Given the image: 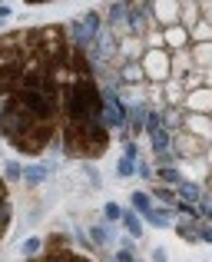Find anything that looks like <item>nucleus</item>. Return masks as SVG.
<instances>
[{
  "instance_id": "obj_1",
  "label": "nucleus",
  "mask_w": 212,
  "mask_h": 262,
  "mask_svg": "<svg viewBox=\"0 0 212 262\" xmlns=\"http://www.w3.org/2000/svg\"><path fill=\"white\" fill-rule=\"evenodd\" d=\"M60 133V116L30 106L20 96L0 100V136L23 156H40Z\"/></svg>"
},
{
  "instance_id": "obj_2",
  "label": "nucleus",
  "mask_w": 212,
  "mask_h": 262,
  "mask_svg": "<svg viewBox=\"0 0 212 262\" xmlns=\"http://www.w3.org/2000/svg\"><path fill=\"white\" fill-rule=\"evenodd\" d=\"M143 73H146V83H169L173 80V53L166 47H156V50H146V57L139 60Z\"/></svg>"
},
{
  "instance_id": "obj_3",
  "label": "nucleus",
  "mask_w": 212,
  "mask_h": 262,
  "mask_svg": "<svg viewBox=\"0 0 212 262\" xmlns=\"http://www.w3.org/2000/svg\"><path fill=\"white\" fill-rule=\"evenodd\" d=\"M103 33V20H100L97 10L83 13V17H77L70 24V37H73V47H80V50H90L93 43H97V37Z\"/></svg>"
},
{
  "instance_id": "obj_4",
  "label": "nucleus",
  "mask_w": 212,
  "mask_h": 262,
  "mask_svg": "<svg viewBox=\"0 0 212 262\" xmlns=\"http://www.w3.org/2000/svg\"><path fill=\"white\" fill-rule=\"evenodd\" d=\"M173 153H176V160H189V163L193 160H206L209 143H202L199 136L179 129V133H173Z\"/></svg>"
},
{
  "instance_id": "obj_5",
  "label": "nucleus",
  "mask_w": 212,
  "mask_h": 262,
  "mask_svg": "<svg viewBox=\"0 0 212 262\" xmlns=\"http://www.w3.org/2000/svg\"><path fill=\"white\" fill-rule=\"evenodd\" d=\"M103 123L106 126H126V106L116 90H103Z\"/></svg>"
},
{
  "instance_id": "obj_6",
  "label": "nucleus",
  "mask_w": 212,
  "mask_h": 262,
  "mask_svg": "<svg viewBox=\"0 0 212 262\" xmlns=\"http://www.w3.org/2000/svg\"><path fill=\"white\" fill-rule=\"evenodd\" d=\"M182 110L186 113H199V116H212V86H199L193 93H186Z\"/></svg>"
},
{
  "instance_id": "obj_7",
  "label": "nucleus",
  "mask_w": 212,
  "mask_h": 262,
  "mask_svg": "<svg viewBox=\"0 0 212 262\" xmlns=\"http://www.w3.org/2000/svg\"><path fill=\"white\" fill-rule=\"evenodd\" d=\"M179 13H182V4H153V20L159 30L179 27Z\"/></svg>"
},
{
  "instance_id": "obj_8",
  "label": "nucleus",
  "mask_w": 212,
  "mask_h": 262,
  "mask_svg": "<svg viewBox=\"0 0 212 262\" xmlns=\"http://www.w3.org/2000/svg\"><path fill=\"white\" fill-rule=\"evenodd\" d=\"M186 133L199 136L202 143H212V116H199V113H186Z\"/></svg>"
},
{
  "instance_id": "obj_9",
  "label": "nucleus",
  "mask_w": 212,
  "mask_h": 262,
  "mask_svg": "<svg viewBox=\"0 0 212 262\" xmlns=\"http://www.w3.org/2000/svg\"><path fill=\"white\" fill-rule=\"evenodd\" d=\"M193 43V40H189V30L186 27H169V30H162V47H166L169 53H179V50H186V47Z\"/></svg>"
},
{
  "instance_id": "obj_10",
  "label": "nucleus",
  "mask_w": 212,
  "mask_h": 262,
  "mask_svg": "<svg viewBox=\"0 0 212 262\" xmlns=\"http://www.w3.org/2000/svg\"><path fill=\"white\" fill-rule=\"evenodd\" d=\"M30 262H93V259L80 256V252H70V249H46V252H40V256L30 259Z\"/></svg>"
},
{
  "instance_id": "obj_11",
  "label": "nucleus",
  "mask_w": 212,
  "mask_h": 262,
  "mask_svg": "<svg viewBox=\"0 0 212 262\" xmlns=\"http://www.w3.org/2000/svg\"><path fill=\"white\" fill-rule=\"evenodd\" d=\"M176 236L182 243H202V223H196V219H176Z\"/></svg>"
},
{
  "instance_id": "obj_12",
  "label": "nucleus",
  "mask_w": 212,
  "mask_h": 262,
  "mask_svg": "<svg viewBox=\"0 0 212 262\" xmlns=\"http://www.w3.org/2000/svg\"><path fill=\"white\" fill-rule=\"evenodd\" d=\"M189 57H193V67L202 73L212 70V43H193L189 47Z\"/></svg>"
},
{
  "instance_id": "obj_13",
  "label": "nucleus",
  "mask_w": 212,
  "mask_h": 262,
  "mask_svg": "<svg viewBox=\"0 0 212 262\" xmlns=\"http://www.w3.org/2000/svg\"><path fill=\"white\" fill-rule=\"evenodd\" d=\"M120 86H146V73H143V63H123L120 67Z\"/></svg>"
},
{
  "instance_id": "obj_14",
  "label": "nucleus",
  "mask_w": 212,
  "mask_h": 262,
  "mask_svg": "<svg viewBox=\"0 0 212 262\" xmlns=\"http://www.w3.org/2000/svg\"><path fill=\"white\" fill-rule=\"evenodd\" d=\"M53 176V166L50 163H30V166H23V183L27 186H40L43 179Z\"/></svg>"
},
{
  "instance_id": "obj_15",
  "label": "nucleus",
  "mask_w": 212,
  "mask_h": 262,
  "mask_svg": "<svg viewBox=\"0 0 212 262\" xmlns=\"http://www.w3.org/2000/svg\"><path fill=\"white\" fill-rule=\"evenodd\" d=\"M10 216H13V206H10V192H7V179H0V239L10 229Z\"/></svg>"
},
{
  "instance_id": "obj_16",
  "label": "nucleus",
  "mask_w": 212,
  "mask_h": 262,
  "mask_svg": "<svg viewBox=\"0 0 212 262\" xmlns=\"http://www.w3.org/2000/svg\"><path fill=\"white\" fill-rule=\"evenodd\" d=\"M162 126H166L169 133H179V129L186 126V110L182 106H166L162 110Z\"/></svg>"
},
{
  "instance_id": "obj_17",
  "label": "nucleus",
  "mask_w": 212,
  "mask_h": 262,
  "mask_svg": "<svg viewBox=\"0 0 212 262\" xmlns=\"http://www.w3.org/2000/svg\"><path fill=\"white\" fill-rule=\"evenodd\" d=\"M162 90H166V106H182L186 103V83L182 80H169V83H162Z\"/></svg>"
},
{
  "instance_id": "obj_18",
  "label": "nucleus",
  "mask_w": 212,
  "mask_h": 262,
  "mask_svg": "<svg viewBox=\"0 0 212 262\" xmlns=\"http://www.w3.org/2000/svg\"><path fill=\"white\" fill-rule=\"evenodd\" d=\"M176 196H179V203H186V206H196L202 199V189L196 183H189V179H182L179 186H176Z\"/></svg>"
},
{
  "instance_id": "obj_19",
  "label": "nucleus",
  "mask_w": 212,
  "mask_h": 262,
  "mask_svg": "<svg viewBox=\"0 0 212 262\" xmlns=\"http://www.w3.org/2000/svg\"><path fill=\"white\" fill-rule=\"evenodd\" d=\"M179 24L186 30H193L196 24H202V7L199 4H182V13H179Z\"/></svg>"
},
{
  "instance_id": "obj_20",
  "label": "nucleus",
  "mask_w": 212,
  "mask_h": 262,
  "mask_svg": "<svg viewBox=\"0 0 212 262\" xmlns=\"http://www.w3.org/2000/svg\"><path fill=\"white\" fill-rule=\"evenodd\" d=\"M193 67V57H189V50H179L173 53V77L176 80H186V70Z\"/></svg>"
},
{
  "instance_id": "obj_21",
  "label": "nucleus",
  "mask_w": 212,
  "mask_h": 262,
  "mask_svg": "<svg viewBox=\"0 0 212 262\" xmlns=\"http://www.w3.org/2000/svg\"><path fill=\"white\" fill-rule=\"evenodd\" d=\"M146 219L149 226H176V216H173V209H153V212H146Z\"/></svg>"
},
{
  "instance_id": "obj_22",
  "label": "nucleus",
  "mask_w": 212,
  "mask_h": 262,
  "mask_svg": "<svg viewBox=\"0 0 212 262\" xmlns=\"http://www.w3.org/2000/svg\"><path fill=\"white\" fill-rule=\"evenodd\" d=\"M153 196L159 199L166 209H176V206H179V196H176V189H169V186H153Z\"/></svg>"
},
{
  "instance_id": "obj_23",
  "label": "nucleus",
  "mask_w": 212,
  "mask_h": 262,
  "mask_svg": "<svg viewBox=\"0 0 212 262\" xmlns=\"http://www.w3.org/2000/svg\"><path fill=\"white\" fill-rule=\"evenodd\" d=\"M93 236H90V243L93 246H109L113 243V229H109V223H100V226H93Z\"/></svg>"
},
{
  "instance_id": "obj_24",
  "label": "nucleus",
  "mask_w": 212,
  "mask_h": 262,
  "mask_svg": "<svg viewBox=\"0 0 212 262\" xmlns=\"http://www.w3.org/2000/svg\"><path fill=\"white\" fill-rule=\"evenodd\" d=\"M123 226H126V232L133 239L143 236V216H139V212H123Z\"/></svg>"
},
{
  "instance_id": "obj_25",
  "label": "nucleus",
  "mask_w": 212,
  "mask_h": 262,
  "mask_svg": "<svg viewBox=\"0 0 212 262\" xmlns=\"http://www.w3.org/2000/svg\"><path fill=\"white\" fill-rule=\"evenodd\" d=\"M156 176H159V186H179L182 183V173L176 166H159Z\"/></svg>"
},
{
  "instance_id": "obj_26",
  "label": "nucleus",
  "mask_w": 212,
  "mask_h": 262,
  "mask_svg": "<svg viewBox=\"0 0 212 262\" xmlns=\"http://www.w3.org/2000/svg\"><path fill=\"white\" fill-rule=\"evenodd\" d=\"M189 40H193V43H212V27L206 24V20L196 24L193 30H189Z\"/></svg>"
},
{
  "instance_id": "obj_27",
  "label": "nucleus",
  "mask_w": 212,
  "mask_h": 262,
  "mask_svg": "<svg viewBox=\"0 0 212 262\" xmlns=\"http://www.w3.org/2000/svg\"><path fill=\"white\" fill-rule=\"evenodd\" d=\"M129 203H133V212H139V216L153 212V206H149V192H133V196H129Z\"/></svg>"
},
{
  "instance_id": "obj_28",
  "label": "nucleus",
  "mask_w": 212,
  "mask_h": 262,
  "mask_svg": "<svg viewBox=\"0 0 212 262\" xmlns=\"http://www.w3.org/2000/svg\"><path fill=\"white\" fill-rule=\"evenodd\" d=\"M40 249H43V239H37V236H30V239H23V243H20V252H23V256H30V259H37Z\"/></svg>"
},
{
  "instance_id": "obj_29",
  "label": "nucleus",
  "mask_w": 212,
  "mask_h": 262,
  "mask_svg": "<svg viewBox=\"0 0 212 262\" xmlns=\"http://www.w3.org/2000/svg\"><path fill=\"white\" fill-rule=\"evenodd\" d=\"M4 176L10 179V183H17V179H23V166H20V163H13V160H7L4 163Z\"/></svg>"
},
{
  "instance_id": "obj_30",
  "label": "nucleus",
  "mask_w": 212,
  "mask_h": 262,
  "mask_svg": "<svg viewBox=\"0 0 212 262\" xmlns=\"http://www.w3.org/2000/svg\"><path fill=\"white\" fill-rule=\"evenodd\" d=\"M103 219H106V223H123L120 203H106V206H103Z\"/></svg>"
},
{
  "instance_id": "obj_31",
  "label": "nucleus",
  "mask_w": 212,
  "mask_h": 262,
  "mask_svg": "<svg viewBox=\"0 0 212 262\" xmlns=\"http://www.w3.org/2000/svg\"><path fill=\"white\" fill-rule=\"evenodd\" d=\"M116 262H136L133 249H120V252H116Z\"/></svg>"
},
{
  "instance_id": "obj_32",
  "label": "nucleus",
  "mask_w": 212,
  "mask_h": 262,
  "mask_svg": "<svg viewBox=\"0 0 212 262\" xmlns=\"http://www.w3.org/2000/svg\"><path fill=\"white\" fill-rule=\"evenodd\" d=\"M153 262H169V256H166V249H162V246H159V249H153Z\"/></svg>"
},
{
  "instance_id": "obj_33",
  "label": "nucleus",
  "mask_w": 212,
  "mask_h": 262,
  "mask_svg": "<svg viewBox=\"0 0 212 262\" xmlns=\"http://www.w3.org/2000/svg\"><path fill=\"white\" fill-rule=\"evenodd\" d=\"M199 7H202V20L212 27V4H199Z\"/></svg>"
},
{
  "instance_id": "obj_34",
  "label": "nucleus",
  "mask_w": 212,
  "mask_h": 262,
  "mask_svg": "<svg viewBox=\"0 0 212 262\" xmlns=\"http://www.w3.org/2000/svg\"><path fill=\"white\" fill-rule=\"evenodd\" d=\"M10 13H13V7H7V4H0V24H4V20H7V17H10Z\"/></svg>"
},
{
  "instance_id": "obj_35",
  "label": "nucleus",
  "mask_w": 212,
  "mask_h": 262,
  "mask_svg": "<svg viewBox=\"0 0 212 262\" xmlns=\"http://www.w3.org/2000/svg\"><path fill=\"white\" fill-rule=\"evenodd\" d=\"M139 176H143V179H153L156 173H153V166H139Z\"/></svg>"
},
{
  "instance_id": "obj_36",
  "label": "nucleus",
  "mask_w": 212,
  "mask_h": 262,
  "mask_svg": "<svg viewBox=\"0 0 212 262\" xmlns=\"http://www.w3.org/2000/svg\"><path fill=\"white\" fill-rule=\"evenodd\" d=\"M206 163L212 166V143H209V153H206Z\"/></svg>"
},
{
  "instance_id": "obj_37",
  "label": "nucleus",
  "mask_w": 212,
  "mask_h": 262,
  "mask_svg": "<svg viewBox=\"0 0 212 262\" xmlns=\"http://www.w3.org/2000/svg\"><path fill=\"white\" fill-rule=\"evenodd\" d=\"M206 86H212V70H209V73H206Z\"/></svg>"
},
{
  "instance_id": "obj_38",
  "label": "nucleus",
  "mask_w": 212,
  "mask_h": 262,
  "mask_svg": "<svg viewBox=\"0 0 212 262\" xmlns=\"http://www.w3.org/2000/svg\"><path fill=\"white\" fill-rule=\"evenodd\" d=\"M209 189H212V173H209Z\"/></svg>"
},
{
  "instance_id": "obj_39",
  "label": "nucleus",
  "mask_w": 212,
  "mask_h": 262,
  "mask_svg": "<svg viewBox=\"0 0 212 262\" xmlns=\"http://www.w3.org/2000/svg\"><path fill=\"white\" fill-rule=\"evenodd\" d=\"M209 219H212V216H209Z\"/></svg>"
}]
</instances>
